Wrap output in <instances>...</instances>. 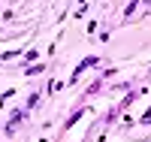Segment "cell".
Instances as JSON below:
<instances>
[{"label":"cell","mask_w":151,"mask_h":142,"mask_svg":"<svg viewBox=\"0 0 151 142\" xmlns=\"http://www.w3.org/2000/svg\"><path fill=\"white\" fill-rule=\"evenodd\" d=\"M82 115H85V109H76V112L70 115V118H67V124H64V133H67V130H70V127H73L76 121H79V118H82Z\"/></svg>","instance_id":"7a4b0ae2"},{"label":"cell","mask_w":151,"mask_h":142,"mask_svg":"<svg viewBox=\"0 0 151 142\" xmlns=\"http://www.w3.org/2000/svg\"><path fill=\"white\" fill-rule=\"evenodd\" d=\"M27 115H30V109H12V115H9V124H6V136H12L18 130V127L27 121Z\"/></svg>","instance_id":"6da1fadb"},{"label":"cell","mask_w":151,"mask_h":142,"mask_svg":"<svg viewBox=\"0 0 151 142\" xmlns=\"http://www.w3.org/2000/svg\"><path fill=\"white\" fill-rule=\"evenodd\" d=\"M136 6H139V0H130V6H127V9H124V18H130V15H133V9H136Z\"/></svg>","instance_id":"5b68a950"},{"label":"cell","mask_w":151,"mask_h":142,"mask_svg":"<svg viewBox=\"0 0 151 142\" xmlns=\"http://www.w3.org/2000/svg\"><path fill=\"white\" fill-rule=\"evenodd\" d=\"M139 121H142V124H151V109H148V112L142 115V118H139Z\"/></svg>","instance_id":"8992f818"},{"label":"cell","mask_w":151,"mask_h":142,"mask_svg":"<svg viewBox=\"0 0 151 142\" xmlns=\"http://www.w3.org/2000/svg\"><path fill=\"white\" fill-rule=\"evenodd\" d=\"M42 70H45V63H36V67H30V70H27V73H24V76H40Z\"/></svg>","instance_id":"277c9868"},{"label":"cell","mask_w":151,"mask_h":142,"mask_svg":"<svg viewBox=\"0 0 151 142\" xmlns=\"http://www.w3.org/2000/svg\"><path fill=\"white\" fill-rule=\"evenodd\" d=\"M40 100H42V94H40V91H33V94L27 97V109H33V106H36Z\"/></svg>","instance_id":"3957f363"}]
</instances>
